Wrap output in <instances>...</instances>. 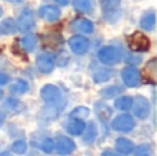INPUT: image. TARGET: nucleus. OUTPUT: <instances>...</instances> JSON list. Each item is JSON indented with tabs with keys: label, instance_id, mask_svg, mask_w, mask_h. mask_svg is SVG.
<instances>
[{
	"label": "nucleus",
	"instance_id": "18",
	"mask_svg": "<svg viewBox=\"0 0 157 156\" xmlns=\"http://www.w3.org/2000/svg\"><path fill=\"white\" fill-rule=\"evenodd\" d=\"M4 109L8 111V112H11V113H19L21 111H24V104L19 102L18 99L8 98L7 101L4 102Z\"/></svg>",
	"mask_w": 157,
	"mask_h": 156
},
{
	"label": "nucleus",
	"instance_id": "29",
	"mask_svg": "<svg viewBox=\"0 0 157 156\" xmlns=\"http://www.w3.org/2000/svg\"><path fill=\"white\" fill-rule=\"evenodd\" d=\"M40 148L44 154H52V151H54V141L51 138H44Z\"/></svg>",
	"mask_w": 157,
	"mask_h": 156
},
{
	"label": "nucleus",
	"instance_id": "33",
	"mask_svg": "<svg viewBox=\"0 0 157 156\" xmlns=\"http://www.w3.org/2000/svg\"><path fill=\"white\" fill-rule=\"evenodd\" d=\"M4 123V113H0V126Z\"/></svg>",
	"mask_w": 157,
	"mask_h": 156
},
{
	"label": "nucleus",
	"instance_id": "17",
	"mask_svg": "<svg viewBox=\"0 0 157 156\" xmlns=\"http://www.w3.org/2000/svg\"><path fill=\"white\" fill-rule=\"evenodd\" d=\"M17 30H18L17 22L13 18H6L0 24V33H3V35H13Z\"/></svg>",
	"mask_w": 157,
	"mask_h": 156
},
{
	"label": "nucleus",
	"instance_id": "16",
	"mask_svg": "<svg viewBox=\"0 0 157 156\" xmlns=\"http://www.w3.org/2000/svg\"><path fill=\"white\" fill-rule=\"evenodd\" d=\"M19 44H21V47L25 51H33V50L36 49V44H37V37H36L35 35H32V33L25 35L21 37Z\"/></svg>",
	"mask_w": 157,
	"mask_h": 156
},
{
	"label": "nucleus",
	"instance_id": "22",
	"mask_svg": "<svg viewBox=\"0 0 157 156\" xmlns=\"http://www.w3.org/2000/svg\"><path fill=\"white\" fill-rule=\"evenodd\" d=\"M28 90H29V84L22 79L15 80V82L11 84V91H13L14 94H25Z\"/></svg>",
	"mask_w": 157,
	"mask_h": 156
},
{
	"label": "nucleus",
	"instance_id": "24",
	"mask_svg": "<svg viewBox=\"0 0 157 156\" xmlns=\"http://www.w3.org/2000/svg\"><path fill=\"white\" fill-rule=\"evenodd\" d=\"M112 77V72L109 69H98V71L94 72V80L97 83H103V82H108L109 79Z\"/></svg>",
	"mask_w": 157,
	"mask_h": 156
},
{
	"label": "nucleus",
	"instance_id": "7",
	"mask_svg": "<svg viewBox=\"0 0 157 156\" xmlns=\"http://www.w3.org/2000/svg\"><path fill=\"white\" fill-rule=\"evenodd\" d=\"M55 141H57V142H55L54 148L57 149L58 155H69L76 149L75 141L71 140L69 137H66V135H57Z\"/></svg>",
	"mask_w": 157,
	"mask_h": 156
},
{
	"label": "nucleus",
	"instance_id": "36",
	"mask_svg": "<svg viewBox=\"0 0 157 156\" xmlns=\"http://www.w3.org/2000/svg\"><path fill=\"white\" fill-rule=\"evenodd\" d=\"M2 98H3V91L0 90V99H2Z\"/></svg>",
	"mask_w": 157,
	"mask_h": 156
},
{
	"label": "nucleus",
	"instance_id": "4",
	"mask_svg": "<svg viewBox=\"0 0 157 156\" xmlns=\"http://www.w3.org/2000/svg\"><path fill=\"white\" fill-rule=\"evenodd\" d=\"M40 96H41V98H43V101L50 105H55L62 101V93H61L59 88L54 84L43 86V88L40 90Z\"/></svg>",
	"mask_w": 157,
	"mask_h": 156
},
{
	"label": "nucleus",
	"instance_id": "35",
	"mask_svg": "<svg viewBox=\"0 0 157 156\" xmlns=\"http://www.w3.org/2000/svg\"><path fill=\"white\" fill-rule=\"evenodd\" d=\"M2 15H3V8L0 7V17H2Z\"/></svg>",
	"mask_w": 157,
	"mask_h": 156
},
{
	"label": "nucleus",
	"instance_id": "8",
	"mask_svg": "<svg viewBox=\"0 0 157 156\" xmlns=\"http://www.w3.org/2000/svg\"><path fill=\"white\" fill-rule=\"evenodd\" d=\"M33 26H35V14H33V11H30L29 8H26V10H24L21 13V15H19L18 21H17V28H18V30H21V32H28V30H30Z\"/></svg>",
	"mask_w": 157,
	"mask_h": 156
},
{
	"label": "nucleus",
	"instance_id": "27",
	"mask_svg": "<svg viewBox=\"0 0 157 156\" xmlns=\"http://www.w3.org/2000/svg\"><path fill=\"white\" fill-rule=\"evenodd\" d=\"M73 6L77 11L81 13H88L91 10V0H75Z\"/></svg>",
	"mask_w": 157,
	"mask_h": 156
},
{
	"label": "nucleus",
	"instance_id": "14",
	"mask_svg": "<svg viewBox=\"0 0 157 156\" xmlns=\"http://www.w3.org/2000/svg\"><path fill=\"white\" fill-rule=\"evenodd\" d=\"M116 149L117 152H120L121 155H130L134 151V144L132 141H130L128 138L120 137L116 140Z\"/></svg>",
	"mask_w": 157,
	"mask_h": 156
},
{
	"label": "nucleus",
	"instance_id": "5",
	"mask_svg": "<svg viewBox=\"0 0 157 156\" xmlns=\"http://www.w3.org/2000/svg\"><path fill=\"white\" fill-rule=\"evenodd\" d=\"M131 109H134V115L138 119H146L150 113V104L145 97L136 96L135 99H132Z\"/></svg>",
	"mask_w": 157,
	"mask_h": 156
},
{
	"label": "nucleus",
	"instance_id": "6",
	"mask_svg": "<svg viewBox=\"0 0 157 156\" xmlns=\"http://www.w3.org/2000/svg\"><path fill=\"white\" fill-rule=\"evenodd\" d=\"M121 79L128 87H138L141 84V73L134 66H127L121 71Z\"/></svg>",
	"mask_w": 157,
	"mask_h": 156
},
{
	"label": "nucleus",
	"instance_id": "37",
	"mask_svg": "<svg viewBox=\"0 0 157 156\" xmlns=\"http://www.w3.org/2000/svg\"><path fill=\"white\" fill-rule=\"evenodd\" d=\"M2 156H10V155H7V154H3Z\"/></svg>",
	"mask_w": 157,
	"mask_h": 156
},
{
	"label": "nucleus",
	"instance_id": "1",
	"mask_svg": "<svg viewBox=\"0 0 157 156\" xmlns=\"http://www.w3.org/2000/svg\"><path fill=\"white\" fill-rule=\"evenodd\" d=\"M98 60L105 65H116L121 60L120 51L113 46H106L98 51Z\"/></svg>",
	"mask_w": 157,
	"mask_h": 156
},
{
	"label": "nucleus",
	"instance_id": "21",
	"mask_svg": "<svg viewBox=\"0 0 157 156\" xmlns=\"http://www.w3.org/2000/svg\"><path fill=\"white\" fill-rule=\"evenodd\" d=\"M83 134H84L83 140L86 141V142H92V141L95 140V137H97V126H95V123L91 122L88 126H86Z\"/></svg>",
	"mask_w": 157,
	"mask_h": 156
},
{
	"label": "nucleus",
	"instance_id": "28",
	"mask_svg": "<svg viewBox=\"0 0 157 156\" xmlns=\"http://www.w3.org/2000/svg\"><path fill=\"white\" fill-rule=\"evenodd\" d=\"M152 152H153V149L149 144H142V145H139V146L135 148V155L136 156H150Z\"/></svg>",
	"mask_w": 157,
	"mask_h": 156
},
{
	"label": "nucleus",
	"instance_id": "31",
	"mask_svg": "<svg viewBox=\"0 0 157 156\" xmlns=\"http://www.w3.org/2000/svg\"><path fill=\"white\" fill-rule=\"evenodd\" d=\"M101 156H119V155L114 154V152H112V151H105V152H102Z\"/></svg>",
	"mask_w": 157,
	"mask_h": 156
},
{
	"label": "nucleus",
	"instance_id": "19",
	"mask_svg": "<svg viewBox=\"0 0 157 156\" xmlns=\"http://www.w3.org/2000/svg\"><path fill=\"white\" fill-rule=\"evenodd\" d=\"M123 93V88L119 87V86H110V87H106L103 88V90L99 91V96L102 97V98H113V97H117L119 94Z\"/></svg>",
	"mask_w": 157,
	"mask_h": 156
},
{
	"label": "nucleus",
	"instance_id": "25",
	"mask_svg": "<svg viewBox=\"0 0 157 156\" xmlns=\"http://www.w3.org/2000/svg\"><path fill=\"white\" fill-rule=\"evenodd\" d=\"M90 116V109L87 107H76L73 111L71 112V118H75V119H80V120H83V119H87Z\"/></svg>",
	"mask_w": 157,
	"mask_h": 156
},
{
	"label": "nucleus",
	"instance_id": "2",
	"mask_svg": "<svg viewBox=\"0 0 157 156\" xmlns=\"http://www.w3.org/2000/svg\"><path fill=\"white\" fill-rule=\"evenodd\" d=\"M127 43L132 51H146L150 47V41L146 37V35L141 32H134L127 37Z\"/></svg>",
	"mask_w": 157,
	"mask_h": 156
},
{
	"label": "nucleus",
	"instance_id": "15",
	"mask_svg": "<svg viewBox=\"0 0 157 156\" xmlns=\"http://www.w3.org/2000/svg\"><path fill=\"white\" fill-rule=\"evenodd\" d=\"M139 25L144 30H153L156 26V14L153 11H149V13L144 14L139 21Z\"/></svg>",
	"mask_w": 157,
	"mask_h": 156
},
{
	"label": "nucleus",
	"instance_id": "11",
	"mask_svg": "<svg viewBox=\"0 0 157 156\" xmlns=\"http://www.w3.org/2000/svg\"><path fill=\"white\" fill-rule=\"evenodd\" d=\"M39 15H40L43 19H46V21L52 22V21H57V19L59 18L61 10L58 7H55V6L46 4V6L39 8Z\"/></svg>",
	"mask_w": 157,
	"mask_h": 156
},
{
	"label": "nucleus",
	"instance_id": "20",
	"mask_svg": "<svg viewBox=\"0 0 157 156\" xmlns=\"http://www.w3.org/2000/svg\"><path fill=\"white\" fill-rule=\"evenodd\" d=\"M114 107L120 111H130L131 107H132V98L127 96L120 97V98H117L114 101Z\"/></svg>",
	"mask_w": 157,
	"mask_h": 156
},
{
	"label": "nucleus",
	"instance_id": "13",
	"mask_svg": "<svg viewBox=\"0 0 157 156\" xmlns=\"http://www.w3.org/2000/svg\"><path fill=\"white\" fill-rule=\"evenodd\" d=\"M72 29L78 33H92L94 32V25L91 21L86 18H77L72 22Z\"/></svg>",
	"mask_w": 157,
	"mask_h": 156
},
{
	"label": "nucleus",
	"instance_id": "26",
	"mask_svg": "<svg viewBox=\"0 0 157 156\" xmlns=\"http://www.w3.org/2000/svg\"><path fill=\"white\" fill-rule=\"evenodd\" d=\"M26 149H28V144H26V141H24V140H17L15 142L11 145V151L15 155L26 154Z\"/></svg>",
	"mask_w": 157,
	"mask_h": 156
},
{
	"label": "nucleus",
	"instance_id": "10",
	"mask_svg": "<svg viewBox=\"0 0 157 156\" xmlns=\"http://www.w3.org/2000/svg\"><path fill=\"white\" fill-rule=\"evenodd\" d=\"M36 65H37V69L41 73H50V72H52V69H54L55 62H54V58H52L51 54L43 53V54H40L36 58Z\"/></svg>",
	"mask_w": 157,
	"mask_h": 156
},
{
	"label": "nucleus",
	"instance_id": "3",
	"mask_svg": "<svg viewBox=\"0 0 157 156\" xmlns=\"http://www.w3.org/2000/svg\"><path fill=\"white\" fill-rule=\"evenodd\" d=\"M134 127H135V122H134L132 116L128 115V113L117 115L116 118L112 120V129L116 130V131L130 133Z\"/></svg>",
	"mask_w": 157,
	"mask_h": 156
},
{
	"label": "nucleus",
	"instance_id": "9",
	"mask_svg": "<svg viewBox=\"0 0 157 156\" xmlns=\"http://www.w3.org/2000/svg\"><path fill=\"white\" fill-rule=\"evenodd\" d=\"M69 47H71V50L73 53H76V54H86L87 50H88L90 47V41L87 37H84V36L81 35H76V36H72L71 39H69Z\"/></svg>",
	"mask_w": 157,
	"mask_h": 156
},
{
	"label": "nucleus",
	"instance_id": "30",
	"mask_svg": "<svg viewBox=\"0 0 157 156\" xmlns=\"http://www.w3.org/2000/svg\"><path fill=\"white\" fill-rule=\"evenodd\" d=\"M8 80H10V77H8V75L0 73V84H6V83H8Z\"/></svg>",
	"mask_w": 157,
	"mask_h": 156
},
{
	"label": "nucleus",
	"instance_id": "23",
	"mask_svg": "<svg viewBox=\"0 0 157 156\" xmlns=\"http://www.w3.org/2000/svg\"><path fill=\"white\" fill-rule=\"evenodd\" d=\"M119 4H120V0H101V7L105 11V14L117 11Z\"/></svg>",
	"mask_w": 157,
	"mask_h": 156
},
{
	"label": "nucleus",
	"instance_id": "32",
	"mask_svg": "<svg viewBox=\"0 0 157 156\" xmlns=\"http://www.w3.org/2000/svg\"><path fill=\"white\" fill-rule=\"evenodd\" d=\"M55 2L58 3V4H62V6H66L69 3V0H55Z\"/></svg>",
	"mask_w": 157,
	"mask_h": 156
},
{
	"label": "nucleus",
	"instance_id": "12",
	"mask_svg": "<svg viewBox=\"0 0 157 156\" xmlns=\"http://www.w3.org/2000/svg\"><path fill=\"white\" fill-rule=\"evenodd\" d=\"M65 129L72 135H81L84 129H86V123L83 120H80V119L69 118V120L65 123Z\"/></svg>",
	"mask_w": 157,
	"mask_h": 156
},
{
	"label": "nucleus",
	"instance_id": "34",
	"mask_svg": "<svg viewBox=\"0 0 157 156\" xmlns=\"http://www.w3.org/2000/svg\"><path fill=\"white\" fill-rule=\"evenodd\" d=\"M8 2H13V3H21V2H24V0H8Z\"/></svg>",
	"mask_w": 157,
	"mask_h": 156
}]
</instances>
